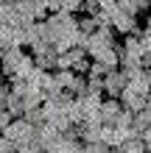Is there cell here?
I'll list each match as a JSON object with an SVG mask.
<instances>
[{"label": "cell", "instance_id": "obj_13", "mask_svg": "<svg viewBox=\"0 0 151 153\" xmlns=\"http://www.w3.org/2000/svg\"><path fill=\"white\" fill-rule=\"evenodd\" d=\"M78 31L87 33V36H90V33H95V31H98V20H95V17H90V14L81 17V20H78Z\"/></svg>", "mask_w": 151, "mask_h": 153}, {"label": "cell", "instance_id": "obj_6", "mask_svg": "<svg viewBox=\"0 0 151 153\" xmlns=\"http://www.w3.org/2000/svg\"><path fill=\"white\" fill-rule=\"evenodd\" d=\"M126 75H129V86H134L137 92H143V95H148V92H151V73H148L146 67L126 70Z\"/></svg>", "mask_w": 151, "mask_h": 153}, {"label": "cell", "instance_id": "obj_4", "mask_svg": "<svg viewBox=\"0 0 151 153\" xmlns=\"http://www.w3.org/2000/svg\"><path fill=\"white\" fill-rule=\"evenodd\" d=\"M118 100L123 103V109H129V111H134V114H137V111H143L146 106H148V97H146L143 92H137L134 86H126V89L120 92Z\"/></svg>", "mask_w": 151, "mask_h": 153}, {"label": "cell", "instance_id": "obj_24", "mask_svg": "<svg viewBox=\"0 0 151 153\" xmlns=\"http://www.w3.org/2000/svg\"><path fill=\"white\" fill-rule=\"evenodd\" d=\"M143 142H146V148H151V125L143 131Z\"/></svg>", "mask_w": 151, "mask_h": 153}, {"label": "cell", "instance_id": "obj_12", "mask_svg": "<svg viewBox=\"0 0 151 153\" xmlns=\"http://www.w3.org/2000/svg\"><path fill=\"white\" fill-rule=\"evenodd\" d=\"M14 153H45V148L39 145V137H31L28 142H23V145H17Z\"/></svg>", "mask_w": 151, "mask_h": 153}, {"label": "cell", "instance_id": "obj_10", "mask_svg": "<svg viewBox=\"0 0 151 153\" xmlns=\"http://www.w3.org/2000/svg\"><path fill=\"white\" fill-rule=\"evenodd\" d=\"M53 75H56V81L62 84V89H73L76 78H78V73H73V70H53Z\"/></svg>", "mask_w": 151, "mask_h": 153}, {"label": "cell", "instance_id": "obj_11", "mask_svg": "<svg viewBox=\"0 0 151 153\" xmlns=\"http://www.w3.org/2000/svg\"><path fill=\"white\" fill-rule=\"evenodd\" d=\"M25 120H28L31 125H34V128H42V125H45L48 123V117H45V109H42V106H39V109H28V111H25Z\"/></svg>", "mask_w": 151, "mask_h": 153}, {"label": "cell", "instance_id": "obj_22", "mask_svg": "<svg viewBox=\"0 0 151 153\" xmlns=\"http://www.w3.org/2000/svg\"><path fill=\"white\" fill-rule=\"evenodd\" d=\"M11 120H14V117H11V114H8L6 109H0V134H3V131H6V125H8V123H11Z\"/></svg>", "mask_w": 151, "mask_h": 153}, {"label": "cell", "instance_id": "obj_8", "mask_svg": "<svg viewBox=\"0 0 151 153\" xmlns=\"http://www.w3.org/2000/svg\"><path fill=\"white\" fill-rule=\"evenodd\" d=\"M115 150L118 153H146V142H143V137H131V139H123Z\"/></svg>", "mask_w": 151, "mask_h": 153}, {"label": "cell", "instance_id": "obj_5", "mask_svg": "<svg viewBox=\"0 0 151 153\" xmlns=\"http://www.w3.org/2000/svg\"><path fill=\"white\" fill-rule=\"evenodd\" d=\"M109 17H112V28H115V33H134L140 25H137V17H131V14H126V11H120V8H115V11H109Z\"/></svg>", "mask_w": 151, "mask_h": 153}, {"label": "cell", "instance_id": "obj_25", "mask_svg": "<svg viewBox=\"0 0 151 153\" xmlns=\"http://www.w3.org/2000/svg\"><path fill=\"white\" fill-rule=\"evenodd\" d=\"M0 78H3V70H0Z\"/></svg>", "mask_w": 151, "mask_h": 153}, {"label": "cell", "instance_id": "obj_23", "mask_svg": "<svg viewBox=\"0 0 151 153\" xmlns=\"http://www.w3.org/2000/svg\"><path fill=\"white\" fill-rule=\"evenodd\" d=\"M137 114H140V117H143V123H146V125H151V103L146 106V109H143V111H137Z\"/></svg>", "mask_w": 151, "mask_h": 153}, {"label": "cell", "instance_id": "obj_21", "mask_svg": "<svg viewBox=\"0 0 151 153\" xmlns=\"http://www.w3.org/2000/svg\"><path fill=\"white\" fill-rule=\"evenodd\" d=\"M8 95H11V86L0 84V109H6V103H8Z\"/></svg>", "mask_w": 151, "mask_h": 153}, {"label": "cell", "instance_id": "obj_15", "mask_svg": "<svg viewBox=\"0 0 151 153\" xmlns=\"http://www.w3.org/2000/svg\"><path fill=\"white\" fill-rule=\"evenodd\" d=\"M84 153H115V148L104 145V142H84Z\"/></svg>", "mask_w": 151, "mask_h": 153}, {"label": "cell", "instance_id": "obj_7", "mask_svg": "<svg viewBox=\"0 0 151 153\" xmlns=\"http://www.w3.org/2000/svg\"><path fill=\"white\" fill-rule=\"evenodd\" d=\"M120 111H123V103L118 100V97H106V100L101 103V123L104 125H112L115 120H118Z\"/></svg>", "mask_w": 151, "mask_h": 153}, {"label": "cell", "instance_id": "obj_1", "mask_svg": "<svg viewBox=\"0 0 151 153\" xmlns=\"http://www.w3.org/2000/svg\"><path fill=\"white\" fill-rule=\"evenodd\" d=\"M34 67H37V64H34V56H31V50H25V48H8V50H6V56L0 59L3 78H8V81H14V78H25Z\"/></svg>", "mask_w": 151, "mask_h": 153}, {"label": "cell", "instance_id": "obj_14", "mask_svg": "<svg viewBox=\"0 0 151 153\" xmlns=\"http://www.w3.org/2000/svg\"><path fill=\"white\" fill-rule=\"evenodd\" d=\"M8 86H11V92L14 95H20V97H25L31 92V86H28V81L25 78H14V81H8Z\"/></svg>", "mask_w": 151, "mask_h": 153}, {"label": "cell", "instance_id": "obj_9", "mask_svg": "<svg viewBox=\"0 0 151 153\" xmlns=\"http://www.w3.org/2000/svg\"><path fill=\"white\" fill-rule=\"evenodd\" d=\"M6 111L11 114L14 120H17V117H25V103H23V97L11 92V95H8V103H6Z\"/></svg>", "mask_w": 151, "mask_h": 153}, {"label": "cell", "instance_id": "obj_16", "mask_svg": "<svg viewBox=\"0 0 151 153\" xmlns=\"http://www.w3.org/2000/svg\"><path fill=\"white\" fill-rule=\"evenodd\" d=\"M59 8L67 14H76V11H81V0H59Z\"/></svg>", "mask_w": 151, "mask_h": 153}, {"label": "cell", "instance_id": "obj_18", "mask_svg": "<svg viewBox=\"0 0 151 153\" xmlns=\"http://www.w3.org/2000/svg\"><path fill=\"white\" fill-rule=\"evenodd\" d=\"M106 73H109V70H106L101 61H92V64H90V73H87V78H104Z\"/></svg>", "mask_w": 151, "mask_h": 153}, {"label": "cell", "instance_id": "obj_3", "mask_svg": "<svg viewBox=\"0 0 151 153\" xmlns=\"http://www.w3.org/2000/svg\"><path fill=\"white\" fill-rule=\"evenodd\" d=\"M129 86V75H126V70H109V73L104 75V92L106 97H120V92Z\"/></svg>", "mask_w": 151, "mask_h": 153}, {"label": "cell", "instance_id": "obj_20", "mask_svg": "<svg viewBox=\"0 0 151 153\" xmlns=\"http://www.w3.org/2000/svg\"><path fill=\"white\" fill-rule=\"evenodd\" d=\"M14 150H17V145H14L11 139H6L3 134H0V153H14Z\"/></svg>", "mask_w": 151, "mask_h": 153}, {"label": "cell", "instance_id": "obj_19", "mask_svg": "<svg viewBox=\"0 0 151 153\" xmlns=\"http://www.w3.org/2000/svg\"><path fill=\"white\" fill-rule=\"evenodd\" d=\"M81 11L90 14V17H95V14L101 11V6H98V0H81Z\"/></svg>", "mask_w": 151, "mask_h": 153}, {"label": "cell", "instance_id": "obj_17", "mask_svg": "<svg viewBox=\"0 0 151 153\" xmlns=\"http://www.w3.org/2000/svg\"><path fill=\"white\" fill-rule=\"evenodd\" d=\"M87 92L90 95H101L104 92V78H87Z\"/></svg>", "mask_w": 151, "mask_h": 153}, {"label": "cell", "instance_id": "obj_2", "mask_svg": "<svg viewBox=\"0 0 151 153\" xmlns=\"http://www.w3.org/2000/svg\"><path fill=\"white\" fill-rule=\"evenodd\" d=\"M3 137L11 139L14 145H23V142H28L31 137H37V128H34V125L25 120V117H17V120H11V123L6 125Z\"/></svg>", "mask_w": 151, "mask_h": 153}]
</instances>
